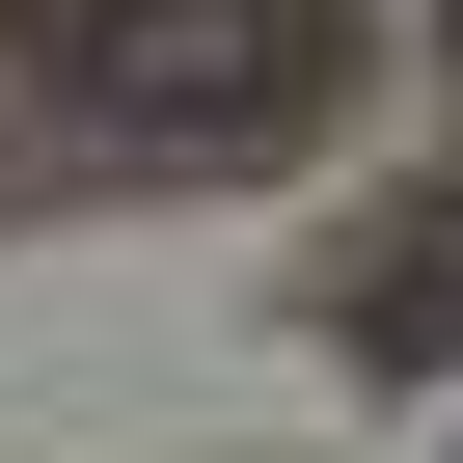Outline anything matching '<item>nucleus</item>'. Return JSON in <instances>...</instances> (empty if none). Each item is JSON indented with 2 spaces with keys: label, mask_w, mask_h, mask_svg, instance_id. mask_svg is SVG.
<instances>
[{
  "label": "nucleus",
  "mask_w": 463,
  "mask_h": 463,
  "mask_svg": "<svg viewBox=\"0 0 463 463\" xmlns=\"http://www.w3.org/2000/svg\"><path fill=\"white\" fill-rule=\"evenodd\" d=\"M354 354H463V191L354 246Z\"/></svg>",
  "instance_id": "f03ea898"
},
{
  "label": "nucleus",
  "mask_w": 463,
  "mask_h": 463,
  "mask_svg": "<svg viewBox=\"0 0 463 463\" xmlns=\"http://www.w3.org/2000/svg\"><path fill=\"white\" fill-rule=\"evenodd\" d=\"M0 28H28L55 109L137 137V164H246V137L327 109V0H0Z\"/></svg>",
  "instance_id": "f257e3e1"
}]
</instances>
